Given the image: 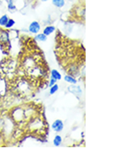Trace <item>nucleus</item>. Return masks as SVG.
<instances>
[{
  "label": "nucleus",
  "instance_id": "13",
  "mask_svg": "<svg viewBox=\"0 0 136 148\" xmlns=\"http://www.w3.org/2000/svg\"><path fill=\"white\" fill-rule=\"evenodd\" d=\"M14 24H15V21H14L13 18H8V22L6 23V25L4 26V28L7 29H11V28H13V27L14 26Z\"/></svg>",
  "mask_w": 136,
  "mask_h": 148
},
{
  "label": "nucleus",
  "instance_id": "10",
  "mask_svg": "<svg viewBox=\"0 0 136 148\" xmlns=\"http://www.w3.org/2000/svg\"><path fill=\"white\" fill-rule=\"evenodd\" d=\"M52 3L56 8H61L65 6L66 1L65 0H52Z\"/></svg>",
  "mask_w": 136,
  "mask_h": 148
},
{
  "label": "nucleus",
  "instance_id": "15",
  "mask_svg": "<svg viewBox=\"0 0 136 148\" xmlns=\"http://www.w3.org/2000/svg\"><path fill=\"white\" fill-rule=\"evenodd\" d=\"M8 9L9 11L16 10V6L14 4V1L13 0H8Z\"/></svg>",
  "mask_w": 136,
  "mask_h": 148
},
{
  "label": "nucleus",
  "instance_id": "14",
  "mask_svg": "<svg viewBox=\"0 0 136 148\" xmlns=\"http://www.w3.org/2000/svg\"><path fill=\"white\" fill-rule=\"evenodd\" d=\"M58 90H59V86L56 83L55 85L50 87V95H54L58 91Z\"/></svg>",
  "mask_w": 136,
  "mask_h": 148
},
{
  "label": "nucleus",
  "instance_id": "1",
  "mask_svg": "<svg viewBox=\"0 0 136 148\" xmlns=\"http://www.w3.org/2000/svg\"><path fill=\"white\" fill-rule=\"evenodd\" d=\"M40 29H41V25L37 21H33L29 26V32L31 33V34H36L40 33Z\"/></svg>",
  "mask_w": 136,
  "mask_h": 148
},
{
  "label": "nucleus",
  "instance_id": "4",
  "mask_svg": "<svg viewBox=\"0 0 136 148\" xmlns=\"http://www.w3.org/2000/svg\"><path fill=\"white\" fill-rule=\"evenodd\" d=\"M0 43L3 45H6L9 43V35L7 31L5 30L0 31Z\"/></svg>",
  "mask_w": 136,
  "mask_h": 148
},
{
  "label": "nucleus",
  "instance_id": "6",
  "mask_svg": "<svg viewBox=\"0 0 136 148\" xmlns=\"http://www.w3.org/2000/svg\"><path fill=\"white\" fill-rule=\"evenodd\" d=\"M64 80L66 82L71 84V85H76L77 83V79L75 78L73 75H65Z\"/></svg>",
  "mask_w": 136,
  "mask_h": 148
},
{
  "label": "nucleus",
  "instance_id": "11",
  "mask_svg": "<svg viewBox=\"0 0 136 148\" xmlns=\"http://www.w3.org/2000/svg\"><path fill=\"white\" fill-rule=\"evenodd\" d=\"M62 142V137L60 135H56L53 139V144L55 147H60Z\"/></svg>",
  "mask_w": 136,
  "mask_h": 148
},
{
  "label": "nucleus",
  "instance_id": "9",
  "mask_svg": "<svg viewBox=\"0 0 136 148\" xmlns=\"http://www.w3.org/2000/svg\"><path fill=\"white\" fill-rule=\"evenodd\" d=\"M35 39L38 42H46L47 40V36L46 34H44L43 33L40 34H36Z\"/></svg>",
  "mask_w": 136,
  "mask_h": 148
},
{
  "label": "nucleus",
  "instance_id": "17",
  "mask_svg": "<svg viewBox=\"0 0 136 148\" xmlns=\"http://www.w3.org/2000/svg\"><path fill=\"white\" fill-rule=\"evenodd\" d=\"M41 1H42V2H47L48 0H41Z\"/></svg>",
  "mask_w": 136,
  "mask_h": 148
},
{
  "label": "nucleus",
  "instance_id": "16",
  "mask_svg": "<svg viewBox=\"0 0 136 148\" xmlns=\"http://www.w3.org/2000/svg\"><path fill=\"white\" fill-rule=\"evenodd\" d=\"M56 83V79H55L51 78L50 79V82H49L48 86H49V87H51V86H53V85H55Z\"/></svg>",
  "mask_w": 136,
  "mask_h": 148
},
{
  "label": "nucleus",
  "instance_id": "12",
  "mask_svg": "<svg viewBox=\"0 0 136 148\" xmlns=\"http://www.w3.org/2000/svg\"><path fill=\"white\" fill-rule=\"evenodd\" d=\"M8 16L7 14H4V15H3L1 18H0V27H3L4 28V26L6 25V23L8 22Z\"/></svg>",
  "mask_w": 136,
  "mask_h": 148
},
{
  "label": "nucleus",
  "instance_id": "2",
  "mask_svg": "<svg viewBox=\"0 0 136 148\" xmlns=\"http://www.w3.org/2000/svg\"><path fill=\"white\" fill-rule=\"evenodd\" d=\"M51 128L56 132H61L63 130V128H64V123H63V121L61 120H56L52 123Z\"/></svg>",
  "mask_w": 136,
  "mask_h": 148
},
{
  "label": "nucleus",
  "instance_id": "8",
  "mask_svg": "<svg viewBox=\"0 0 136 148\" xmlns=\"http://www.w3.org/2000/svg\"><path fill=\"white\" fill-rule=\"evenodd\" d=\"M50 75H51V78L55 79L56 81L57 80H61V78H62L61 73L56 70H51V71H50Z\"/></svg>",
  "mask_w": 136,
  "mask_h": 148
},
{
  "label": "nucleus",
  "instance_id": "7",
  "mask_svg": "<svg viewBox=\"0 0 136 148\" xmlns=\"http://www.w3.org/2000/svg\"><path fill=\"white\" fill-rule=\"evenodd\" d=\"M55 30H56L55 26H53V25H48V26H46V27L44 29L43 34H46V36H49V35H50L52 33H54Z\"/></svg>",
  "mask_w": 136,
  "mask_h": 148
},
{
  "label": "nucleus",
  "instance_id": "5",
  "mask_svg": "<svg viewBox=\"0 0 136 148\" xmlns=\"http://www.w3.org/2000/svg\"><path fill=\"white\" fill-rule=\"evenodd\" d=\"M17 109H18V113L19 114H17V112L15 111V110H14V111L13 112V116H14V121H23V119H24V111L21 109H19V108H17Z\"/></svg>",
  "mask_w": 136,
  "mask_h": 148
},
{
  "label": "nucleus",
  "instance_id": "3",
  "mask_svg": "<svg viewBox=\"0 0 136 148\" xmlns=\"http://www.w3.org/2000/svg\"><path fill=\"white\" fill-rule=\"evenodd\" d=\"M68 90L73 95H75L77 97H80L82 95V90H81V88L79 86L72 85L71 86H69Z\"/></svg>",
  "mask_w": 136,
  "mask_h": 148
}]
</instances>
